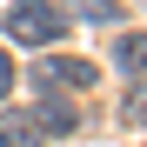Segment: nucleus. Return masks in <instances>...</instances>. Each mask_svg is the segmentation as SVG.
Segmentation results:
<instances>
[{"instance_id": "7ed1b4c3", "label": "nucleus", "mask_w": 147, "mask_h": 147, "mask_svg": "<svg viewBox=\"0 0 147 147\" xmlns=\"http://www.w3.org/2000/svg\"><path fill=\"white\" fill-rule=\"evenodd\" d=\"M94 80H100L94 60H67V54L34 60V87H47V94H60V87H94Z\"/></svg>"}, {"instance_id": "39448f33", "label": "nucleus", "mask_w": 147, "mask_h": 147, "mask_svg": "<svg viewBox=\"0 0 147 147\" xmlns=\"http://www.w3.org/2000/svg\"><path fill=\"white\" fill-rule=\"evenodd\" d=\"M114 67L120 74H147V34H120L114 40Z\"/></svg>"}, {"instance_id": "0eeeda50", "label": "nucleus", "mask_w": 147, "mask_h": 147, "mask_svg": "<svg viewBox=\"0 0 147 147\" xmlns=\"http://www.w3.org/2000/svg\"><path fill=\"white\" fill-rule=\"evenodd\" d=\"M7 87H13V60L0 54V100H7Z\"/></svg>"}, {"instance_id": "f257e3e1", "label": "nucleus", "mask_w": 147, "mask_h": 147, "mask_svg": "<svg viewBox=\"0 0 147 147\" xmlns=\"http://www.w3.org/2000/svg\"><path fill=\"white\" fill-rule=\"evenodd\" d=\"M74 127H80V107L60 100V94H47L34 114H0V147H47V140H60Z\"/></svg>"}, {"instance_id": "20e7f679", "label": "nucleus", "mask_w": 147, "mask_h": 147, "mask_svg": "<svg viewBox=\"0 0 147 147\" xmlns=\"http://www.w3.org/2000/svg\"><path fill=\"white\" fill-rule=\"evenodd\" d=\"M67 7H74V20H94V27H120L127 20L120 0H67Z\"/></svg>"}, {"instance_id": "423d86ee", "label": "nucleus", "mask_w": 147, "mask_h": 147, "mask_svg": "<svg viewBox=\"0 0 147 147\" xmlns=\"http://www.w3.org/2000/svg\"><path fill=\"white\" fill-rule=\"evenodd\" d=\"M120 114H127V127H147V80L127 87V107H120Z\"/></svg>"}, {"instance_id": "f03ea898", "label": "nucleus", "mask_w": 147, "mask_h": 147, "mask_svg": "<svg viewBox=\"0 0 147 147\" xmlns=\"http://www.w3.org/2000/svg\"><path fill=\"white\" fill-rule=\"evenodd\" d=\"M60 34H67V20H60L54 0H13L7 7V40L13 47H54Z\"/></svg>"}]
</instances>
